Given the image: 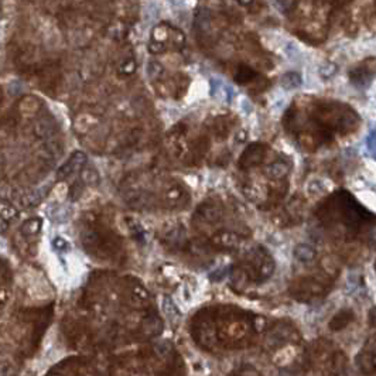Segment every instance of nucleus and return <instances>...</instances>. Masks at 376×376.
<instances>
[{
  "instance_id": "1",
  "label": "nucleus",
  "mask_w": 376,
  "mask_h": 376,
  "mask_svg": "<svg viewBox=\"0 0 376 376\" xmlns=\"http://www.w3.org/2000/svg\"><path fill=\"white\" fill-rule=\"evenodd\" d=\"M318 217L321 222L331 221L334 225H341L342 229L351 236H356L365 226L374 224L375 219L368 209L359 205V202L347 191L331 195L318 209Z\"/></svg>"
},
{
  "instance_id": "2",
  "label": "nucleus",
  "mask_w": 376,
  "mask_h": 376,
  "mask_svg": "<svg viewBox=\"0 0 376 376\" xmlns=\"http://www.w3.org/2000/svg\"><path fill=\"white\" fill-rule=\"evenodd\" d=\"M275 270V262L265 248L256 246L233 267V276L236 281L243 284H262Z\"/></svg>"
},
{
  "instance_id": "3",
  "label": "nucleus",
  "mask_w": 376,
  "mask_h": 376,
  "mask_svg": "<svg viewBox=\"0 0 376 376\" xmlns=\"http://www.w3.org/2000/svg\"><path fill=\"white\" fill-rule=\"evenodd\" d=\"M269 154V146L265 143H252L245 149L242 156L238 160V167L241 171H249L262 166Z\"/></svg>"
},
{
  "instance_id": "4",
  "label": "nucleus",
  "mask_w": 376,
  "mask_h": 376,
  "mask_svg": "<svg viewBox=\"0 0 376 376\" xmlns=\"http://www.w3.org/2000/svg\"><path fill=\"white\" fill-rule=\"evenodd\" d=\"M86 164V156L82 151H75L71 157L67 160V163H64L57 171V180L62 181L68 177H71L73 174L81 171Z\"/></svg>"
},
{
  "instance_id": "5",
  "label": "nucleus",
  "mask_w": 376,
  "mask_h": 376,
  "mask_svg": "<svg viewBox=\"0 0 376 376\" xmlns=\"http://www.w3.org/2000/svg\"><path fill=\"white\" fill-rule=\"evenodd\" d=\"M58 126L50 116H43L34 123V134L38 139H49L57 132Z\"/></svg>"
},
{
  "instance_id": "6",
  "label": "nucleus",
  "mask_w": 376,
  "mask_h": 376,
  "mask_svg": "<svg viewBox=\"0 0 376 376\" xmlns=\"http://www.w3.org/2000/svg\"><path fill=\"white\" fill-rule=\"evenodd\" d=\"M355 320V314L352 310H341L335 316L332 317V320L329 321V329L331 331H342L344 328H347L352 321Z\"/></svg>"
},
{
  "instance_id": "7",
  "label": "nucleus",
  "mask_w": 376,
  "mask_h": 376,
  "mask_svg": "<svg viewBox=\"0 0 376 376\" xmlns=\"http://www.w3.org/2000/svg\"><path fill=\"white\" fill-rule=\"evenodd\" d=\"M294 256H296V259L299 260V262H301V263H308V262H311L314 257H316V251H314V248H311L310 245H299L297 248H296V251H294Z\"/></svg>"
},
{
  "instance_id": "8",
  "label": "nucleus",
  "mask_w": 376,
  "mask_h": 376,
  "mask_svg": "<svg viewBox=\"0 0 376 376\" xmlns=\"http://www.w3.org/2000/svg\"><path fill=\"white\" fill-rule=\"evenodd\" d=\"M43 228V221L41 218H30L23 222V225L20 226V231L25 236H34Z\"/></svg>"
},
{
  "instance_id": "9",
  "label": "nucleus",
  "mask_w": 376,
  "mask_h": 376,
  "mask_svg": "<svg viewBox=\"0 0 376 376\" xmlns=\"http://www.w3.org/2000/svg\"><path fill=\"white\" fill-rule=\"evenodd\" d=\"M44 198V191L43 190H37V191H33L28 195H25L23 198V204L27 206H34L38 205Z\"/></svg>"
},
{
  "instance_id": "10",
  "label": "nucleus",
  "mask_w": 376,
  "mask_h": 376,
  "mask_svg": "<svg viewBox=\"0 0 376 376\" xmlns=\"http://www.w3.org/2000/svg\"><path fill=\"white\" fill-rule=\"evenodd\" d=\"M17 215H19V212H17V209L13 205H9V204L0 205V217H3V218L9 221V219L16 218Z\"/></svg>"
},
{
  "instance_id": "11",
  "label": "nucleus",
  "mask_w": 376,
  "mask_h": 376,
  "mask_svg": "<svg viewBox=\"0 0 376 376\" xmlns=\"http://www.w3.org/2000/svg\"><path fill=\"white\" fill-rule=\"evenodd\" d=\"M82 181L85 184H97L99 181L98 173L94 169H82Z\"/></svg>"
},
{
  "instance_id": "12",
  "label": "nucleus",
  "mask_w": 376,
  "mask_h": 376,
  "mask_svg": "<svg viewBox=\"0 0 376 376\" xmlns=\"http://www.w3.org/2000/svg\"><path fill=\"white\" fill-rule=\"evenodd\" d=\"M52 246H54L55 251H60V252L68 249V243H67L65 239H62V238H55V239L52 241Z\"/></svg>"
},
{
  "instance_id": "13",
  "label": "nucleus",
  "mask_w": 376,
  "mask_h": 376,
  "mask_svg": "<svg viewBox=\"0 0 376 376\" xmlns=\"http://www.w3.org/2000/svg\"><path fill=\"white\" fill-rule=\"evenodd\" d=\"M9 229V221L7 219H4L3 217H0V235L3 233V232H6Z\"/></svg>"
},
{
  "instance_id": "14",
  "label": "nucleus",
  "mask_w": 376,
  "mask_h": 376,
  "mask_svg": "<svg viewBox=\"0 0 376 376\" xmlns=\"http://www.w3.org/2000/svg\"><path fill=\"white\" fill-rule=\"evenodd\" d=\"M1 16H3V12H1V7H0V19H1Z\"/></svg>"
}]
</instances>
